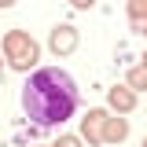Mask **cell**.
<instances>
[{
	"mask_svg": "<svg viewBox=\"0 0 147 147\" xmlns=\"http://www.w3.org/2000/svg\"><path fill=\"white\" fill-rule=\"evenodd\" d=\"M144 66H147V52H144Z\"/></svg>",
	"mask_w": 147,
	"mask_h": 147,
	"instance_id": "12",
	"label": "cell"
},
{
	"mask_svg": "<svg viewBox=\"0 0 147 147\" xmlns=\"http://www.w3.org/2000/svg\"><path fill=\"white\" fill-rule=\"evenodd\" d=\"M103 121H107V114H103V110H88V118H85V125H81V132L88 136V144H99V140H103V132H99Z\"/></svg>",
	"mask_w": 147,
	"mask_h": 147,
	"instance_id": "5",
	"label": "cell"
},
{
	"mask_svg": "<svg viewBox=\"0 0 147 147\" xmlns=\"http://www.w3.org/2000/svg\"><path fill=\"white\" fill-rule=\"evenodd\" d=\"M48 44H52V52H55V55L74 52V48H77V30H74V26H55Z\"/></svg>",
	"mask_w": 147,
	"mask_h": 147,
	"instance_id": "3",
	"label": "cell"
},
{
	"mask_svg": "<svg viewBox=\"0 0 147 147\" xmlns=\"http://www.w3.org/2000/svg\"><path fill=\"white\" fill-rule=\"evenodd\" d=\"M107 99H110V107L118 110V114H129V110L136 107V92L125 88V85H114V88L107 92Z\"/></svg>",
	"mask_w": 147,
	"mask_h": 147,
	"instance_id": "4",
	"label": "cell"
},
{
	"mask_svg": "<svg viewBox=\"0 0 147 147\" xmlns=\"http://www.w3.org/2000/svg\"><path fill=\"white\" fill-rule=\"evenodd\" d=\"M52 147H81V144H77V136H59V144H52Z\"/></svg>",
	"mask_w": 147,
	"mask_h": 147,
	"instance_id": "8",
	"label": "cell"
},
{
	"mask_svg": "<svg viewBox=\"0 0 147 147\" xmlns=\"http://www.w3.org/2000/svg\"><path fill=\"white\" fill-rule=\"evenodd\" d=\"M129 85L132 88H147V66H136V70L129 74Z\"/></svg>",
	"mask_w": 147,
	"mask_h": 147,
	"instance_id": "7",
	"label": "cell"
},
{
	"mask_svg": "<svg viewBox=\"0 0 147 147\" xmlns=\"http://www.w3.org/2000/svg\"><path fill=\"white\" fill-rule=\"evenodd\" d=\"M22 110L37 125H63L77 110V85L59 66H40L22 85Z\"/></svg>",
	"mask_w": 147,
	"mask_h": 147,
	"instance_id": "1",
	"label": "cell"
},
{
	"mask_svg": "<svg viewBox=\"0 0 147 147\" xmlns=\"http://www.w3.org/2000/svg\"><path fill=\"white\" fill-rule=\"evenodd\" d=\"M144 147H147V140H144Z\"/></svg>",
	"mask_w": 147,
	"mask_h": 147,
	"instance_id": "13",
	"label": "cell"
},
{
	"mask_svg": "<svg viewBox=\"0 0 147 147\" xmlns=\"http://www.w3.org/2000/svg\"><path fill=\"white\" fill-rule=\"evenodd\" d=\"M11 4H15V0H0V7H11Z\"/></svg>",
	"mask_w": 147,
	"mask_h": 147,
	"instance_id": "11",
	"label": "cell"
},
{
	"mask_svg": "<svg viewBox=\"0 0 147 147\" xmlns=\"http://www.w3.org/2000/svg\"><path fill=\"white\" fill-rule=\"evenodd\" d=\"M4 52H7V63L15 66V70H30L37 63V40L30 33H22V30H11V33L4 37Z\"/></svg>",
	"mask_w": 147,
	"mask_h": 147,
	"instance_id": "2",
	"label": "cell"
},
{
	"mask_svg": "<svg viewBox=\"0 0 147 147\" xmlns=\"http://www.w3.org/2000/svg\"><path fill=\"white\" fill-rule=\"evenodd\" d=\"M144 7H147V0H132V7H129V11H132V18L144 15Z\"/></svg>",
	"mask_w": 147,
	"mask_h": 147,
	"instance_id": "9",
	"label": "cell"
},
{
	"mask_svg": "<svg viewBox=\"0 0 147 147\" xmlns=\"http://www.w3.org/2000/svg\"><path fill=\"white\" fill-rule=\"evenodd\" d=\"M125 132H129V121H125V118H107V129H103V140H107V144L125 140Z\"/></svg>",
	"mask_w": 147,
	"mask_h": 147,
	"instance_id": "6",
	"label": "cell"
},
{
	"mask_svg": "<svg viewBox=\"0 0 147 147\" xmlns=\"http://www.w3.org/2000/svg\"><path fill=\"white\" fill-rule=\"evenodd\" d=\"M74 4H77V7H88V4H92V0H74Z\"/></svg>",
	"mask_w": 147,
	"mask_h": 147,
	"instance_id": "10",
	"label": "cell"
}]
</instances>
